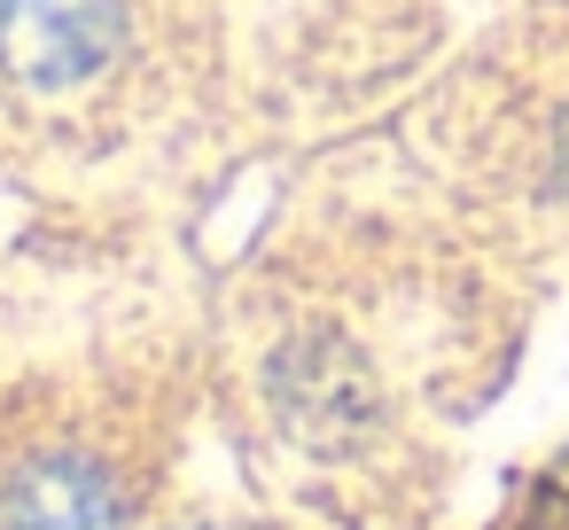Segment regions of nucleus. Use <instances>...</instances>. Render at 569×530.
<instances>
[{"mask_svg": "<svg viewBox=\"0 0 569 530\" xmlns=\"http://www.w3.org/2000/svg\"><path fill=\"white\" fill-rule=\"evenodd\" d=\"M118 48V0H0V71L24 87H79Z\"/></svg>", "mask_w": 569, "mask_h": 530, "instance_id": "1", "label": "nucleus"}, {"mask_svg": "<svg viewBox=\"0 0 569 530\" xmlns=\"http://www.w3.org/2000/svg\"><path fill=\"white\" fill-rule=\"evenodd\" d=\"M0 530H118V507L87 460H40L9 483Z\"/></svg>", "mask_w": 569, "mask_h": 530, "instance_id": "2", "label": "nucleus"}]
</instances>
